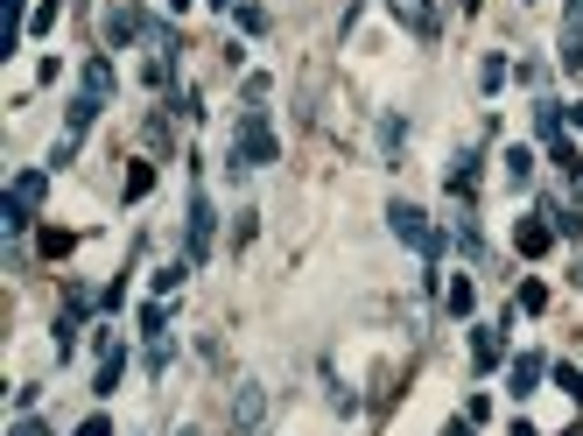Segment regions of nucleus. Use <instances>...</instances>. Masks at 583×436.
Instances as JSON below:
<instances>
[{
    "mask_svg": "<svg viewBox=\"0 0 583 436\" xmlns=\"http://www.w3.org/2000/svg\"><path fill=\"white\" fill-rule=\"evenodd\" d=\"M282 155V141H274V127H267V113L261 106H246L239 113V134H232V169H261Z\"/></svg>",
    "mask_w": 583,
    "mask_h": 436,
    "instance_id": "nucleus-1",
    "label": "nucleus"
},
{
    "mask_svg": "<svg viewBox=\"0 0 583 436\" xmlns=\"http://www.w3.org/2000/svg\"><path fill=\"white\" fill-rule=\"evenodd\" d=\"M43 191H50V169H22L15 191H7V204H0V225H7V233H28V218H35Z\"/></svg>",
    "mask_w": 583,
    "mask_h": 436,
    "instance_id": "nucleus-2",
    "label": "nucleus"
},
{
    "mask_svg": "<svg viewBox=\"0 0 583 436\" xmlns=\"http://www.w3.org/2000/svg\"><path fill=\"white\" fill-rule=\"evenodd\" d=\"M387 218H394V233H400L408 246H415V253H429V261L443 253V240H436V225H429V218L415 212V204H400V197H394V212H387Z\"/></svg>",
    "mask_w": 583,
    "mask_h": 436,
    "instance_id": "nucleus-3",
    "label": "nucleus"
},
{
    "mask_svg": "<svg viewBox=\"0 0 583 436\" xmlns=\"http://www.w3.org/2000/svg\"><path fill=\"white\" fill-rule=\"evenodd\" d=\"M387 7H394L400 22L422 35V43H436V35H443V15H436V0H387Z\"/></svg>",
    "mask_w": 583,
    "mask_h": 436,
    "instance_id": "nucleus-4",
    "label": "nucleus"
},
{
    "mask_svg": "<svg viewBox=\"0 0 583 436\" xmlns=\"http://www.w3.org/2000/svg\"><path fill=\"white\" fill-rule=\"evenodd\" d=\"M212 253V197L204 191H190V268Z\"/></svg>",
    "mask_w": 583,
    "mask_h": 436,
    "instance_id": "nucleus-5",
    "label": "nucleus"
},
{
    "mask_svg": "<svg viewBox=\"0 0 583 436\" xmlns=\"http://www.w3.org/2000/svg\"><path fill=\"white\" fill-rule=\"evenodd\" d=\"M513 246H520L528 261H541V253L556 246V225H541V218H520V225H513Z\"/></svg>",
    "mask_w": 583,
    "mask_h": 436,
    "instance_id": "nucleus-6",
    "label": "nucleus"
},
{
    "mask_svg": "<svg viewBox=\"0 0 583 436\" xmlns=\"http://www.w3.org/2000/svg\"><path fill=\"white\" fill-rule=\"evenodd\" d=\"M499 352H506V338L492 324H478L471 331V359H478V366H499Z\"/></svg>",
    "mask_w": 583,
    "mask_h": 436,
    "instance_id": "nucleus-7",
    "label": "nucleus"
},
{
    "mask_svg": "<svg viewBox=\"0 0 583 436\" xmlns=\"http://www.w3.org/2000/svg\"><path fill=\"white\" fill-rule=\"evenodd\" d=\"M541 373H548V366H541V359H513V373H506V381H513V394H534V381H541Z\"/></svg>",
    "mask_w": 583,
    "mask_h": 436,
    "instance_id": "nucleus-8",
    "label": "nucleus"
},
{
    "mask_svg": "<svg viewBox=\"0 0 583 436\" xmlns=\"http://www.w3.org/2000/svg\"><path fill=\"white\" fill-rule=\"evenodd\" d=\"M562 71H583V22L569 15V28H562Z\"/></svg>",
    "mask_w": 583,
    "mask_h": 436,
    "instance_id": "nucleus-9",
    "label": "nucleus"
},
{
    "mask_svg": "<svg viewBox=\"0 0 583 436\" xmlns=\"http://www.w3.org/2000/svg\"><path fill=\"white\" fill-rule=\"evenodd\" d=\"M133 28H141V7H113L106 15V43H127Z\"/></svg>",
    "mask_w": 583,
    "mask_h": 436,
    "instance_id": "nucleus-10",
    "label": "nucleus"
},
{
    "mask_svg": "<svg viewBox=\"0 0 583 436\" xmlns=\"http://www.w3.org/2000/svg\"><path fill=\"white\" fill-rule=\"evenodd\" d=\"M120 373H127V352H120V345H106V359H99V394H113V387H120Z\"/></svg>",
    "mask_w": 583,
    "mask_h": 436,
    "instance_id": "nucleus-11",
    "label": "nucleus"
},
{
    "mask_svg": "<svg viewBox=\"0 0 583 436\" xmlns=\"http://www.w3.org/2000/svg\"><path fill=\"white\" fill-rule=\"evenodd\" d=\"M450 191H457V197H471V191H478V155H457V169H450Z\"/></svg>",
    "mask_w": 583,
    "mask_h": 436,
    "instance_id": "nucleus-12",
    "label": "nucleus"
},
{
    "mask_svg": "<svg viewBox=\"0 0 583 436\" xmlns=\"http://www.w3.org/2000/svg\"><path fill=\"white\" fill-rule=\"evenodd\" d=\"M443 302H450L457 317H471V302H478V289H471V282H464V274H457L450 289H443Z\"/></svg>",
    "mask_w": 583,
    "mask_h": 436,
    "instance_id": "nucleus-13",
    "label": "nucleus"
},
{
    "mask_svg": "<svg viewBox=\"0 0 583 436\" xmlns=\"http://www.w3.org/2000/svg\"><path fill=\"white\" fill-rule=\"evenodd\" d=\"M534 176V155L528 148H506V183H528Z\"/></svg>",
    "mask_w": 583,
    "mask_h": 436,
    "instance_id": "nucleus-14",
    "label": "nucleus"
},
{
    "mask_svg": "<svg viewBox=\"0 0 583 436\" xmlns=\"http://www.w3.org/2000/svg\"><path fill=\"white\" fill-rule=\"evenodd\" d=\"M183 274H190V261H169V268L155 274V289H162V296H176V289H183Z\"/></svg>",
    "mask_w": 583,
    "mask_h": 436,
    "instance_id": "nucleus-15",
    "label": "nucleus"
},
{
    "mask_svg": "<svg viewBox=\"0 0 583 436\" xmlns=\"http://www.w3.org/2000/svg\"><path fill=\"white\" fill-rule=\"evenodd\" d=\"M148 191H155V169L133 163V169H127V197H148Z\"/></svg>",
    "mask_w": 583,
    "mask_h": 436,
    "instance_id": "nucleus-16",
    "label": "nucleus"
},
{
    "mask_svg": "<svg viewBox=\"0 0 583 436\" xmlns=\"http://www.w3.org/2000/svg\"><path fill=\"white\" fill-rule=\"evenodd\" d=\"M141 331H148V338H169V310H162V302H148V310H141Z\"/></svg>",
    "mask_w": 583,
    "mask_h": 436,
    "instance_id": "nucleus-17",
    "label": "nucleus"
},
{
    "mask_svg": "<svg viewBox=\"0 0 583 436\" xmlns=\"http://www.w3.org/2000/svg\"><path fill=\"white\" fill-rule=\"evenodd\" d=\"M478 84H485V92H499V84H506V56H485V71H478Z\"/></svg>",
    "mask_w": 583,
    "mask_h": 436,
    "instance_id": "nucleus-18",
    "label": "nucleus"
},
{
    "mask_svg": "<svg viewBox=\"0 0 583 436\" xmlns=\"http://www.w3.org/2000/svg\"><path fill=\"white\" fill-rule=\"evenodd\" d=\"M556 387L569 394V401H583V373H577V366H556Z\"/></svg>",
    "mask_w": 583,
    "mask_h": 436,
    "instance_id": "nucleus-19",
    "label": "nucleus"
},
{
    "mask_svg": "<svg viewBox=\"0 0 583 436\" xmlns=\"http://www.w3.org/2000/svg\"><path fill=\"white\" fill-rule=\"evenodd\" d=\"M7 436H50V430H43L35 415H22V422H15V430H7Z\"/></svg>",
    "mask_w": 583,
    "mask_h": 436,
    "instance_id": "nucleus-20",
    "label": "nucleus"
},
{
    "mask_svg": "<svg viewBox=\"0 0 583 436\" xmlns=\"http://www.w3.org/2000/svg\"><path fill=\"white\" fill-rule=\"evenodd\" d=\"M78 436H113V422H106V415H92V422H84Z\"/></svg>",
    "mask_w": 583,
    "mask_h": 436,
    "instance_id": "nucleus-21",
    "label": "nucleus"
},
{
    "mask_svg": "<svg viewBox=\"0 0 583 436\" xmlns=\"http://www.w3.org/2000/svg\"><path fill=\"white\" fill-rule=\"evenodd\" d=\"M569 197L583 204V155H577V169H569Z\"/></svg>",
    "mask_w": 583,
    "mask_h": 436,
    "instance_id": "nucleus-22",
    "label": "nucleus"
},
{
    "mask_svg": "<svg viewBox=\"0 0 583 436\" xmlns=\"http://www.w3.org/2000/svg\"><path fill=\"white\" fill-rule=\"evenodd\" d=\"M450 436H471V430H464V422H457V430H450Z\"/></svg>",
    "mask_w": 583,
    "mask_h": 436,
    "instance_id": "nucleus-23",
    "label": "nucleus"
},
{
    "mask_svg": "<svg viewBox=\"0 0 583 436\" xmlns=\"http://www.w3.org/2000/svg\"><path fill=\"white\" fill-rule=\"evenodd\" d=\"M169 7H190V0H169Z\"/></svg>",
    "mask_w": 583,
    "mask_h": 436,
    "instance_id": "nucleus-24",
    "label": "nucleus"
},
{
    "mask_svg": "<svg viewBox=\"0 0 583 436\" xmlns=\"http://www.w3.org/2000/svg\"><path fill=\"white\" fill-rule=\"evenodd\" d=\"M212 7H232V0H212Z\"/></svg>",
    "mask_w": 583,
    "mask_h": 436,
    "instance_id": "nucleus-25",
    "label": "nucleus"
},
{
    "mask_svg": "<svg viewBox=\"0 0 583 436\" xmlns=\"http://www.w3.org/2000/svg\"><path fill=\"white\" fill-rule=\"evenodd\" d=\"M577 22H583V0H577Z\"/></svg>",
    "mask_w": 583,
    "mask_h": 436,
    "instance_id": "nucleus-26",
    "label": "nucleus"
},
{
    "mask_svg": "<svg viewBox=\"0 0 583 436\" xmlns=\"http://www.w3.org/2000/svg\"><path fill=\"white\" fill-rule=\"evenodd\" d=\"M577 127H583V106H577Z\"/></svg>",
    "mask_w": 583,
    "mask_h": 436,
    "instance_id": "nucleus-27",
    "label": "nucleus"
},
{
    "mask_svg": "<svg viewBox=\"0 0 583 436\" xmlns=\"http://www.w3.org/2000/svg\"><path fill=\"white\" fill-rule=\"evenodd\" d=\"M464 7H478V0H464Z\"/></svg>",
    "mask_w": 583,
    "mask_h": 436,
    "instance_id": "nucleus-28",
    "label": "nucleus"
}]
</instances>
